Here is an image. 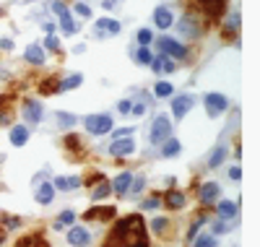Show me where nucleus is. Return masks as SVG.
<instances>
[{
    "mask_svg": "<svg viewBox=\"0 0 260 247\" xmlns=\"http://www.w3.org/2000/svg\"><path fill=\"white\" fill-rule=\"evenodd\" d=\"M24 60H29L32 65H42V63H44V52H42V47H37V44H29V47L24 50Z\"/></svg>",
    "mask_w": 260,
    "mask_h": 247,
    "instance_id": "6ab92c4d",
    "label": "nucleus"
},
{
    "mask_svg": "<svg viewBox=\"0 0 260 247\" xmlns=\"http://www.w3.org/2000/svg\"><path fill=\"white\" fill-rule=\"evenodd\" d=\"M130 185H133V175L130 172H122V175L114 177V182H112V190L117 193V195H125V193L130 190Z\"/></svg>",
    "mask_w": 260,
    "mask_h": 247,
    "instance_id": "4468645a",
    "label": "nucleus"
},
{
    "mask_svg": "<svg viewBox=\"0 0 260 247\" xmlns=\"http://www.w3.org/2000/svg\"><path fill=\"white\" fill-rule=\"evenodd\" d=\"M117 109L122 112V115H130V109H133V104H130V102H120V104H117Z\"/></svg>",
    "mask_w": 260,
    "mask_h": 247,
    "instance_id": "37998d69",
    "label": "nucleus"
},
{
    "mask_svg": "<svg viewBox=\"0 0 260 247\" xmlns=\"http://www.w3.org/2000/svg\"><path fill=\"white\" fill-rule=\"evenodd\" d=\"M110 190H112V185H110V182H102L94 193H91V198H94V200H102L104 195H110Z\"/></svg>",
    "mask_w": 260,
    "mask_h": 247,
    "instance_id": "7c9ffc66",
    "label": "nucleus"
},
{
    "mask_svg": "<svg viewBox=\"0 0 260 247\" xmlns=\"http://www.w3.org/2000/svg\"><path fill=\"white\" fill-rule=\"evenodd\" d=\"M141 208H143V211H154V208H159V198H156V195L146 198V200L141 203Z\"/></svg>",
    "mask_w": 260,
    "mask_h": 247,
    "instance_id": "c9c22d12",
    "label": "nucleus"
},
{
    "mask_svg": "<svg viewBox=\"0 0 260 247\" xmlns=\"http://www.w3.org/2000/svg\"><path fill=\"white\" fill-rule=\"evenodd\" d=\"M52 11H55L57 16H65V13H68V5L63 3V0H55V3H52Z\"/></svg>",
    "mask_w": 260,
    "mask_h": 247,
    "instance_id": "4c0bfd02",
    "label": "nucleus"
},
{
    "mask_svg": "<svg viewBox=\"0 0 260 247\" xmlns=\"http://www.w3.org/2000/svg\"><path fill=\"white\" fill-rule=\"evenodd\" d=\"M128 136H133V128H122L114 133V138H128Z\"/></svg>",
    "mask_w": 260,
    "mask_h": 247,
    "instance_id": "c03bdc74",
    "label": "nucleus"
},
{
    "mask_svg": "<svg viewBox=\"0 0 260 247\" xmlns=\"http://www.w3.org/2000/svg\"><path fill=\"white\" fill-rule=\"evenodd\" d=\"M5 224H8V229H19V219H13V216H8V219H5Z\"/></svg>",
    "mask_w": 260,
    "mask_h": 247,
    "instance_id": "de8ad7c7",
    "label": "nucleus"
},
{
    "mask_svg": "<svg viewBox=\"0 0 260 247\" xmlns=\"http://www.w3.org/2000/svg\"><path fill=\"white\" fill-rule=\"evenodd\" d=\"M224 156H226V146H219L216 151L211 154V159H208V167H219V164L224 161Z\"/></svg>",
    "mask_w": 260,
    "mask_h": 247,
    "instance_id": "bb28decb",
    "label": "nucleus"
},
{
    "mask_svg": "<svg viewBox=\"0 0 260 247\" xmlns=\"http://www.w3.org/2000/svg\"><path fill=\"white\" fill-rule=\"evenodd\" d=\"M24 120L29 125H37L42 120V102L37 99H26L24 102Z\"/></svg>",
    "mask_w": 260,
    "mask_h": 247,
    "instance_id": "1a4fd4ad",
    "label": "nucleus"
},
{
    "mask_svg": "<svg viewBox=\"0 0 260 247\" xmlns=\"http://www.w3.org/2000/svg\"><path fill=\"white\" fill-rule=\"evenodd\" d=\"M154 94L156 96H172V84H167V81H159L154 86Z\"/></svg>",
    "mask_w": 260,
    "mask_h": 247,
    "instance_id": "c756f323",
    "label": "nucleus"
},
{
    "mask_svg": "<svg viewBox=\"0 0 260 247\" xmlns=\"http://www.w3.org/2000/svg\"><path fill=\"white\" fill-rule=\"evenodd\" d=\"M130 112H135V115H143V112H146V104H135V107L130 109Z\"/></svg>",
    "mask_w": 260,
    "mask_h": 247,
    "instance_id": "8fccbe9b",
    "label": "nucleus"
},
{
    "mask_svg": "<svg viewBox=\"0 0 260 247\" xmlns=\"http://www.w3.org/2000/svg\"><path fill=\"white\" fill-rule=\"evenodd\" d=\"M133 151H135L133 136H130V138H117L114 143H110V154H112V156H130Z\"/></svg>",
    "mask_w": 260,
    "mask_h": 247,
    "instance_id": "6e6552de",
    "label": "nucleus"
},
{
    "mask_svg": "<svg viewBox=\"0 0 260 247\" xmlns=\"http://www.w3.org/2000/svg\"><path fill=\"white\" fill-rule=\"evenodd\" d=\"M193 247H216V237H213V234L195 237V245H193Z\"/></svg>",
    "mask_w": 260,
    "mask_h": 247,
    "instance_id": "c85d7f7f",
    "label": "nucleus"
},
{
    "mask_svg": "<svg viewBox=\"0 0 260 247\" xmlns=\"http://www.w3.org/2000/svg\"><path fill=\"white\" fill-rule=\"evenodd\" d=\"M57 120H60V125H63V128H71V125L75 123V120H78V117H75V115H65V112H57V115H55Z\"/></svg>",
    "mask_w": 260,
    "mask_h": 247,
    "instance_id": "473e14b6",
    "label": "nucleus"
},
{
    "mask_svg": "<svg viewBox=\"0 0 260 247\" xmlns=\"http://www.w3.org/2000/svg\"><path fill=\"white\" fill-rule=\"evenodd\" d=\"M172 21H174L172 8H167V5H159V8L154 11V24H156L159 29H169Z\"/></svg>",
    "mask_w": 260,
    "mask_h": 247,
    "instance_id": "f8f14e48",
    "label": "nucleus"
},
{
    "mask_svg": "<svg viewBox=\"0 0 260 247\" xmlns=\"http://www.w3.org/2000/svg\"><path fill=\"white\" fill-rule=\"evenodd\" d=\"M219 185L216 182H203L201 185V193H198V198H201V203L203 206H213L219 200Z\"/></svg>",
    "mask_w": 260,
    "mask_h": 247,
    "instance_id": "9d476101",
    "label": "nucleus"
},
{
    "mask_svg": "<svg viewBox=\"0 0 260 247\" xmlns=\"http://www.w3.org/2000/svg\"><path fill=\"white\" fill-rule=\"evenodd\" d=\"M60 26H63V32H68V34H75L78 32V24L71 18V13H65V16H60Z\"/></svg>",
    "mask_w": 260,
    "mask_h": 247,
    "instance_id": "393cba45",
    "label": "nucleus"
},
{
    "mask_svg": "<svg viewBox=\"0 0 260 247\" xmlns=\"http://www.w3.org/2000/svg\"><path fill=\"white\" fill-rule=\"evenodd\" d=\"M73 219H75L73 211H63V213L57 216V221H55V229H63L65 224H73Z\"/></svg>",
    "mask_w": 260,
    "mask_h": 247,
    "instance_id": "cd10ccee",
    "label": "nucleus"
},
{
    "mask_svg": "<svg viewBox=\"0 0 260 247\" xmlns=\"http://www.w3.org/2000/svg\"><path fill=\"white\" fill-rule=\"evenodd\" d=\"M180 148H182V146H180V141H177V138H169L162 154L167 156V159H169V156H177V154H180Z\"/></svg>",
    "mask_w": 260,
    "mask_h": 247,
    "instance_id": "a878e982",
    "label": "nucleus"
},
{
    "mask_svg": "<svg viewBox=\"0 0 260 247\" xmlns=\"http://www.w3.org/2000/svg\"><path fill=\"white\" fill-rule=\"evenodd\" d=\"M226 26H229V29H237V26H240V13H234V16H229Z\"/></svg>",
    "mask_w": 260,
    "mask_h": 247,
    "instance_id": "79ce46f5",
    "label": "nucleus"
},
{
    "mask_svg": "<svg viewBox=\"0 0 260 247\" xmlns=\"http://www.w3.org/2000/svg\"><path fill=\"white\" fill-rule=\"evenodd\" d=\"M75 13H78V16H86V18H91V8L86 3H75Z\"/></svg>",
    "mask_w": 260,
    "mask_h": 247,
    "instance_id": "58836bf2",
    "label": "nucleus"
},
{
    "mask_svg": "<svg viewBox=\"0 0 260 247\" xmlns=\"http://www.w3.org/2000/svg\"><path fill=\"white\" fill-rule=\"evenodd\" d=\"M81 81H83L81 73H73V76H68L65 81H60V84H57V91H68V88H78V86H81Z\"/></svg>",
    "mask_w": 260,
    "mask_h": 247,
    "instance_id": "5701e85b",
    "label": "nucleus"
},
{
    "mask_svg": "<svg viewBox=\"0 0 260 247\" xmlns=\"http://www.w3.org/2000/svg\"><path fill=\"white\" fill-rule=\"evenodd\" d=\"M47 47H50V50H60V42H57V36H47Z\"/></svg>",
    "mask_w": 260,
    "mask_h": 247,
    "instance_id": "a18cd8bd",
    "label": "nucleus"
},
{
    "mask_svg": "<svg viewBox=\"0 0 260 247\" xmlns=\"http://www.w3.org/2000/svg\"><path fill=\"white\" fill-rule=\"evenodd\" d=\"M203 104H205V115H208V117H219L221 112L229 107V99L224 94H205Z\"/></svg>",
    "mask_w": 260,
    "mask_h": 247,
    "instance_id": "20e7f679",
    "label": "nucleus"
},
{
    "mask_svg": "<svg viewBox=\"0 0 260 247\" xmlns=\"http://www.w3.org/2000/svg\"><path fill=\"white\" fill-rule=\"evenodd\" d=\"M143 188H146V179H143V177H135V179H133V195H138Z\"/></svg>",
    "mask_w": 260,
    "mask_h": 247,
    "instance_id": "ea45409f",
    "label": "nucleus"
},
{
    "mask_svg": "<svg viewBox=\"0 0 260 247\" xmlns=\"http://www.w3.org/2000/svg\"><path fill=\"white\" fill-rule=\"evenodd\" d=\"M135 57H138L141 65H151V52H149V47H141L138 52H135Z\"/></svg>",
    "mask_w": 260,
    "mask_h": 247,
    "instance_id": "f704fd0d",
    "label": "nucleus"
},
{
    "mask_svg": "<svg viewBox=\"0 0 260 247\" xmlns=\"http://www.w3.org/2000/svg\"><path fill=\"white\" fill-rule=\"evenodd\" d=\"M216 208H219V216H221V219H234L237 211H240V208H237L232 200H221Z\"/></svg>",
    "mask_w": 260,
    "mask_h": 247,
    "instance_id": "4be33fe9",
    "label": "nucleus"
},
{
    "mask_svg": "<svg viewBox=\"0 0 260 247\" xmlns=\"http://www.w3.org/2000/svg\"><path fill=\"white\" fill-rule=\"evenodd\" d=\"M55 190H63V193H68V190H75L81 185V177H57L55 182Z\"/></svg>",
    "mask_w": 260,
    "mask_h": 247,
    "instance_id": "aec40b11",
    "label": "nucleus"
},
{
    "mask_svg": "<svg viewBox=\"0 0 260 247\" xmlns=\"http://www.w3.org/2000/svg\"><path fill=\"white\" fill-rule=\"evenodd\" d=\"M83 125H86V130L94 133V136H104V133L112 130V117L104 115V112H102V115H89Z\"/></svg>",
    "mask_w": 260,
    "mask_h": 247,
    "instance_id": "7ed1b4c3",
    "label": "nucleus"
},
{
    "mask_svg": "<svg viewBox=\"0 0 260 247\" xmlns=\"http://www.w3.org/2000/svg\"><path fill=\"white\" fill-rule=\"evenodd\" d=\"M151 227H154L156 234H164V231H167V219H156L154 224H151Z\"/></svg>",
    "mask_w": 260,
    "mask_h": 247,
    "instance_id": "a19ab883",
    "label": "nucleus"
},
{
    "mask_svg": "<svg viewBox=\"0 0 260 247\" xmlns=\"http://www.w3.org/2000/svg\"><path fill=\"white\" fill-rule=\"evenodd\" d=\"M29 136H32V133H29L26 125H13L11 128V143L13 146H24L29 141Z\"/></svg>",
    "mask_w": 260,
    "mask_h": 247,
    "instance_id": "dca6fc26",
    "label": "nucleus"
},
{
    "mask_svg": "<svg viewBox=\"0 0 260 247\" xmlns=\"http://www.w3.org/2000/svg\"><path fill=\"white\" fill-rule=\"evenodd\" d=\"M151 68H154L156 73H174V68H177V65L172 63V57L159 55V57H151Z\"/></svg>",
    "mask_w": 260,
    "mask_h": 247,
    "instance_id": "2eb2a0df",
    "label": "nucleus"
},
{
    "mask_svg": "<svg viewBox=\"0 0 260 247\" xmlns=\"http://www.w3.org/2000/svg\"><path fill=\"white\" fill-rule=\"evenodd\" d=\"M151 39H154V34H151V29H141L138 32V42H141V47H149Z\"/></svg>",
    "mask_w": 260,
    "mask_h": 247,
    "instance_id": "72a5a7b5",
    "label": "nucleus"
},
{
    "mask_svg": "<svg viewBox=\"0 0 260 247\" xmlns=\"http://www.w3.org/2000/svg\"><path fill=\"white\" fill-rule=\"evenodd\" d=\"M229 229H232V227H229V224H226V219H219V221H213V237H216V234H226Z\"/></svg>",
    "mask_w": 260,
    "mask_h": 247,
    "instance_id": "2f4dec72",
    "label": "nucleus"
},
{
    "mask_svg": "<svg viewBox=\"0 0 260 247\" xmlns=\"http://www.w3.org/2000/svg\"><path fill=\"white\" fill-rule=\"evenodd\" d=\"M0 47H3V50H13V39H8V36H3V39H0Z\"/></svg>",
    "mask_w": 260,
    "mask_h": 247,
    "instance_id": "49530a36",
    "label": "nucleus"
},
{
    "mask_svg": "<svg viewBox=\"0 0 260 247\" xmlns=\"http://www.w3.org/2000/svg\"><path fill=\"white\" fill-rule=\"evenodd\" d=\"M68 242H71L73 247H86V245L91 242L89 229H83V227H73L71 231H68Z\"/></svg>",
    "mask_w": 260,
    "mask_h": 247,
    "instance_id": "9b49d317",
    "label": "nucleus"
},
{
    "mask_svg": "<svg viewBox=\"0 0 260 247\" xmlns=\"http://www.w3.org/2000/svg\"><path fill=\"white\" fill-rule=\"evenodd\" d=\"M120 32V24L112 18H102L99 21V29H96V39H104V34H117Z\"/></svg>",
    "mask_w": 260,
    "mask_h": 247,
    "instance_id": "f3484780",
    "label": "nucleus"
},
{
    "mask_svg": "<svg viewBox=\"0 0 260 247\" xmlns=\"http://www.w3.org/2000/svg\"><path fill=\"white\" fill-rule=\"evenodd\" d=\"M195 3H198V8H201L208 18L221 16L224 8H226V0H195Z\"/></svg>",
    "mask_w": 260,
    "mask_h": 247,
    "instance_id": "0eeeda50",
    "label": "nucleus"
},
{
    "mask_svg": "<svg viewBox=\"0 0 260 247\" xmlns=\"http://www.w3.org/2000/svg\"><path fill=\"white\" fill-rule=\"evenodd\" d=\"M180 34H182V36H190V39L201 34V29H198V24L193 21V16H185V18L180 21Z\"/></svg>",
    "mask_w": 260,
    "mask_h": 247,
    "instance_id": "a211bd4d",
    "label": "nucleus"
},
{
    "mask_svg": "<svg viewBox=\"0 0 260 247\" xmlns=\"http://www.w3.org/2000/svg\"><path fill=\"white\" fill-rule=\"evenodd\" d=\"M156 44H159V50H162L167 57H169V55H172V57H185V55H187V47H185V44L174 42V39H169V36H162Z\"/></svg>",
    "mask_w": 260,
    "mask_h": 247,
    "instance_id": "39448f33",
    "label": "nucleus"
},
{
    "mask_svg": "<svg viewBox=\"0 0 260 247\" xmlns=\"http://www.w3.org/2000/svg\"><path fill=\"white\" fill-rule=\"evenodd\" d=\"M169 133H172L169 117H167V115H159L154 123H151V146H159L162 141H167V138H169Z\"/></svg>",
    "mask_w": 260,
    "mask_h": 247,
    "instance_id": "f03ea898",
    "label": "nucleus"
},
{
    "mask_svg": "<svg viewBox=\"0 0 260 247\" xmlns=\"http://www.w3.org/2000/svg\"><path fill=\"white\" fill-rule=\"evenodd\" d=\"M146 229L141 216H125L114 224L107 247H146Z\"/></svg>",
    "mask_w": 260,
    "mask_h": 247,
    "instance_id": "f257e3e1",
    "label": "nucleus"
},
{
    "mask_svg": "<svg viewBox=\"0 0 260 247\" xmlns=\"http://www.w3.org/2000/svg\"><path fill=\"white\" fill-rule=\"evenodd\" d=\"M203 224H205V219L201 216V219H198V221L193 224V227H190V234H187V237H190V239H195V237H198V231H201V227H203Z\"/></svg>",
    "mask_w": 260,
    "mask_h": 247,
    "instance_id": "e433bc0d",
    "label": "nucleus"
},
{
    "mask_svg": "<svg viewBox=\"0 0 260 247\" xmlns=\"http://www.w3.org/2000/svg\"><path fill=\"white\" fill-rule=\"evenodd\" d=\"M195 104V96H190V94H180V96H174L172 99V115L177 117V120H182L187 115V109Z\"/></svg>",
    "mask_w": 260,
    "mask_h": 247,
    "instance_id": "423d86ee",
    "label": "nucleus"
},
{
    "mask_svg": "<svg viewBox=\"0 0 260 247\" xmlns=\"http://www.w3.org/2000/svg\"><path fill=\"white\" fill-rule=\"evenodd\" d=\"M112 216H114V206H104V208H91V211H86L83 219L91 221V219H112Z\"/></svg>",
    "mask_w": 260,
    "mask_h": 247,
    "instance_id": "412c9836",
    "label": "nucleus"
},
{
    "mask_svg": "<svg viewBox=\"0 0 260 247\" xmlns=\"http://www.w3.org/2000/svg\"><path fill=\"white\" fill-rule=\"evenodd\" d=\"M229 177H232V179H240V177H242L240 167H232V169H229Z\"/></svg>",
    "mask_w": 260,
    "mask_h": 247,
    "instance_id": "09e8293b",
    "label": "nucleus"
},
{
    "mask_svg": "<svg viewBox=\"0 0 260 247\" xmlns=\"http://www.w3.org/2000/svg\"><path fill=\"white\" fill-rule=\"evenodd\" d=\"M167 206L169 208H182L185 206V195H182L180 190H169L167 193Z\"/></svg>",
    "mask_w": 260,
    "mask_h": 247,
    "instance_id": "b1692460",
    "label": "nucleus"
},
{
    "mask_svg": "<svg viewBox=\"0 0 260 247\" xmlns=\"http://www.w3.org/2000/svg\"><path fill=\"white\" fill-rule=\"evenodd\" d=\"M34 198H37V203H39V206H47V203H52V198H55V185H50V182L37 185Z\"/></svg>",
    "mask_w": 260,
    "mask_h": 247,
    "instance_id": "ddd939ff",
    "label": "nucleus"
}]
</instances>
